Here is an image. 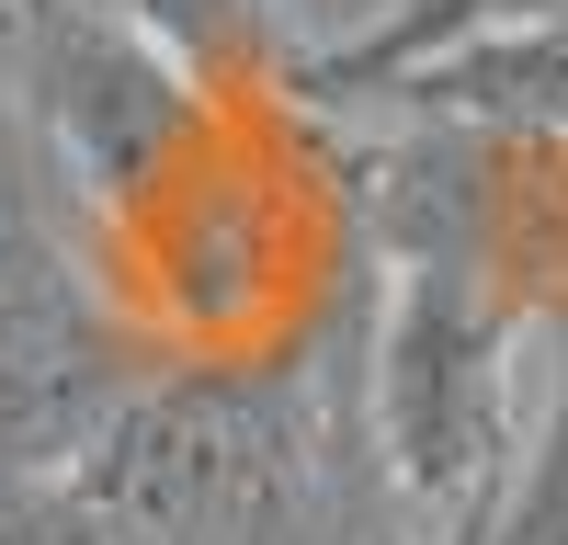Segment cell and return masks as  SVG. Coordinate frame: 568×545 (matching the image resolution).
<instances>
[{"mask_svg": "<svg viewBox=\"0 0 568 545\" xmlns=\"http://www.w3.org/2000/svg\"><path fill=\"white\" fill-rule=\"evenodd\" d=\"M34 34H45V0H0V91H23Z\"/></svg>", "mask_w": 568, "mask_h": 545, "instance_id": "cell-8", "label": "cell"}, {"mask_svg": "<svg viewBox=\"0 0 568 545\" xmlns=\"http://www.w3.org/2000/svg\"><path fill=\"white\" fill-rule=\"evenodd\" d=\"M546 318L466 250H387V296L364 330L375 454L420 545H478L524 477V341Z\"/></svg>", "mask_w": 568, "mask_h": 545, "instance_id": "cell-2", "label": "cell"}, {"mask_svg": "<svg viewBox=\"0 0 568 545\" xmlns=\"http://www.w3.org/2000/svg\"><path fill=\"white\" fill-rule=\"evenodd\" d=\"M149 376L160 352L114 307L103 261L12 194L0 205V466H91Z\"/></svg>", "mask_w": 568, "mask_h": 545, "instance_id": "cell-3", "label": "cell"}, {"mask_svg": "<svg viewBox=\"0 0 568 545\" xmlns=\"http://www.w3.org/2000/svg\"><path fill=\"white\" fill-rule=\"evenodd\" d=\"M0 545H160L80 466H0Z\"/></svg>", "mask_w": 568, "mask_h": 545, "instance_id": "cell-6", "label": "cell"}, {"mask_svg": "<svg viewBox=\"0 0 568 545\" xmlns=\"http://www.w3.org/2000/svg\"><path fill=\"white\" fill-rule=\"evenodd\" d=\"M364 330L375 307L262 363H160L80 477L160 545H420L375 454Z\"/></svg>", "mask_w": 568, "mask_h": 545, "instance_id": "cell-1", "label": "cell"}, {"mask_svg": "<svg viewBox=\"0 0 568 545\" xmlns=\"http://www.w3.org/2000/svg\"><path fill=\"white\" fill-rule=\"evenodd\" d=\"M546 409H535V443H524V477H511L500 523L478 545H568V318H546Z\"/></svg>", "mask_w": 568, "mask_h": 545, "instance_id": "cell-7", "label": "cell"}, {"mask_svg": "<svg viewBox=\"0 0 568 545\" xmlns=\"http://www.w3.org/2000/svg\"><path fill=\"white\" fill-rule=\"evenodd\" d=\"M364 103H387L398 125H524V136H568V12L478 23V34L433 45V58L387 69Z\"/></svg>", "mask_w": 568, "mask_h": 545, "instance_id": "cell-4", "label": "cell"}, {"mask_svg": "<svg viewBox=\"0 0 568 545\" xmlns=\"http://www.w3.org/2000/svg\"><path fill=\"white\" fill-rule=\"evenodd\" d=\"M69 12L160 45L182 80L227 91V103H296V80H307L296 0H69Z\"/></svg>", "mask_w": 568, "mask_h": 545, "instance_id": "cell-5", "label": "cell"}]
</instances>
